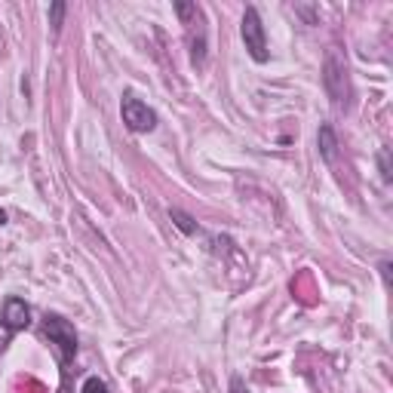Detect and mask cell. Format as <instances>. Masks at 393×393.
Instances as JSON below:
<instances>
[{"instance_id":"1","label":"cell","mask_w":393,"mask_h":393,"mask_svg":"<svg viewBox=\"0 0 393 393\" xmlns=\"http://www.w3.org/2000/svg\"><path fill=\"white\" fill-rule=\"evenodd\" d=\"M43 338L49 341V347H53L58 366L74 362V357H77V332L68 320L56 317V313H46L43 317Z\"/></svg>"},{"instance_id":"2","label":"cell","mask_w":393,"mask_h":393,"mask_svg":"<svg viewBox=\"0 0 393 393\" xmlns=\"http://www.w3.org/2000/svg\"><path fill=\"white\" fill-rule=\"evenodd\" d=\"M323 86H326L329 98L335 105H344L347 102V58H344V53L338 46L329 49L326 56V65H323Z\"/></svg>"},{"instance_id":"3","label":"cell","mask_w":393,"mask_h":393,"mask_svg":"<svg viewBox=\"0 0 393 393\" xmlns=\"http://www.w3.org/2000/svg\"><path fill=\"white\" fill-rule=\"evenodd\" d=\"M240 37H243L246 49H249L252 62L264 65L271 58V53H268V37H264V25H261V16H258V9H255V6H246L243 22H240Z\"/></svg>"},{"instance_id":"4","label":"cell","mask_w":393,"mask_h":393,"mask_svg":"<svg viewBox=\"0 0 393 393\" xmlns=\"http://www.w3.org/2000/svg\"><path fill=\"white\" fill-rule=\"evenodd\" d=\"M120 117H123V123H126V130L130 132H154L157 130V114H154V108H147L142 98H135L132 93H126L123 95V102H120Z\"/></svg>"},{"instance_id":"5","label":"cell","mask_w":393,"mask_h":393,"mask_svg":"<svg viewBox=\"0 0 393 393\" xmlns=\"http://www.w3.org/2000/svg\"><path fill=\"white\" fill-rule=\"evenodd\" d=\"M0 326H4L6 332H22V329H28L31 326V308L22 301V298H6V304H4V317H0Z\"/></svg>"},{"instance_id":"6","label":"cell","mask_w":393,"mask_h":393,"mask_svg":"<svg viewBox=\"0 0 393 393\" xmlns=\"http://www.w3.org/2000/svg\"><path fill=\"white\" fill-rule=\"evenodd\" d=\"M317 147H320V157L326 163H335V157H338V139H335V130H332L329 123H323L320 126V132H317Z\"/></svg>"},{"instance_id":"7","label":"cell","mask_w":393,"mask_h":393,"mask_svg":"<svg viewBox=\"0 0 393 393\" xmlns=\"http://www.w3.org/2000/svg\"><path fill=\"white\" fill-rule=\"evenodd\" d=\"M169 219H172L175 228H179V231L184 234V237H194V234H197V221L191 219L188 212H182V209H169Z\"/></svg>"},{"instance_id":"8","label":"cell","mask_w":393,"mask_h":393,"mask_svg":"<svg viewBox=\"0 0 393 393\" xmlns=\"http://www.w3.org/2000/svg\"><path fill=\"white\" fill-rule=\"evenodd\" d=\"M191 62L197 68H203V62H206V31L203 28H197V37H191Z\"/></svg>"},{"instance_id":"9","label":"cell","mask_w":393,"mask_h":393,"mask_svg":"<svg viewBox=\"0 0 393 393\" xmlns=\"http://www.w3.org/2000/svg\"><path fill=\"white\" fill-rule=\"evenodd\" d=\"M65 0H56V4H49V25H53V31L58 34L62 31V19H65Z\"/></svg>"},{"instance_id":"10","label":"cell","mask_w":393,"mask_h":393,"mask_svg":"<svg viewBox=\"0 0 393 393\" xmlns=\"http://www.w3.org/2000/svg\"><path fill=\"white\" fill-rule=\"evenodd\" d=\"M175 16H179L184 25H191L194 19L200 16V9H197V4H184V0H179V4H175Z\"/></svg>"},{"instance_id":"11","label":"cell","mask_w":393,"mask_h":393,"mask_svg":"<svg viewBox=\"0 0 393 393\" xmlns=\"http://www.w3.org/2000/svg\"><path fill=\"white\" fill-rule=\"evenodd\" d=\"M378 166H381V179L390 184L393 169H390V151H387V147H381V151H378Z\"/></svg>"},{"instance_id":"12","label":"cell","mask_w":393,"mask_h":393,"mask_svg":"<svg viewBox=\"0 0 393 393\" xmlns=\"http://www.w3.org/2000/svg\"><path fill=\"white\" fill-rule=\"evenodd\" d=\"M80 393H108V384L98 375H90L83 381V387H80Z\"/></svg>"},{"instance_id":"13","label":"cell","mask_w":393,"mask_h":393,"mask_svg":"<svg viewBox=\"0 0 393 393\" xmlns=\"http://www.w3.org/2000/svg\"><path fill=\"white\" fill-rule=\"evenodd\" d=\"M231 393H249V387H246V381H243L240 375L231 378Z\"/></svg>"},{"instance_id":"14","label":"cell","mask_w":393,"mask_h":393,"mask_svg":"<svg viewBox=\"0 0 393 393\" xmlns=\"http://www.w3.org/2000/svg\"><path fill=\"white\" fill-rule=\"evenodd\" d=\"M378 271H381V277H384V286H390V261H381Z\"/></svg>"},{"instance_id":"15","label":"cell","mask_w":393,"mask_h":393,"mask_svg":"<svg viewBox=\"0 0 393 393\" xmlns=\"http://www.w3.org/2000/svg\"><path fill=\"white\" fill-rule=\"evenodd\" d=\"M4 224H6V212L0 209V228H4Z\"/></svg>"},{"instance_id":"16","label":"cell","mask_w":393,"mask_h":393,"mask_svg":"<svg viewBox=\"0 0 393 393\" xmlns=\"http://www.w3.org/2000/svg\"><path fill=\"white\" fill-rule=\"evenodd\" d=\"M62 393H71V390H68V384H65V387H62Z\"/></svg>"}]
</instances>
